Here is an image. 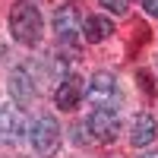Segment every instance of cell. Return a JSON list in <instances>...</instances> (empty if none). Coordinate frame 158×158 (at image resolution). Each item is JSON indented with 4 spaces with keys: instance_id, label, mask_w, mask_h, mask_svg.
<instances>
[{
    "instance_id": "cell-1",
    "label": "cell",
    "mask_w": 158,
    "mask_h": 158,
    "mask_svg": "<svg viewBox=\"0 0 158 158\" xmlns=\"http://www.w3.org/2000/svg\"><path fill=\"white\" fill-rule=\"evenodd\" d=\"M10 32L13 38H16L19 44L25 48H35L38 44V38H41V13H38L32 3H16L10 13Z\"/></svg>"
},
{
    "instance_id": "cell-2",
    "label": "cell",
    "mask_w": 158,
    "mask_h": 158,
    "mask_svg": "<svg viewBox=\"0 0 158 158\" xmlns=\"http://www.w3.org/2000/svg\"><path fill=\"white\" fill-rule=\"evenodd\" d=\"M29 139H32V149L41 155V158H51L60 146V123L54 114H41L38 120L32 123L29 130Z\"/></svg>"
},
{
    "instance_id": "cell-3",
    "label": "cell",
    "mask_w": 158,
    "mask_h": 158,
    "mask_svg": "<svg viewBox=\"0 0 158 158\" xmlns=\"http://www.w3.org/2000/svg\"><path fill=\"white\" fill-rule=\"evenodd\" d=\"M85 127L98 142H114L120 133V114H117V108H92Z\"/></svg>"
},
{
    "instance_id": "cell-4",
    "label": "cell",
    "mask_w": 158,
    "mask_h": 158,
    "mask_svg": "<svg viewBox=\"0 0 158 158\" xmlns=\"http://www.w3.org/2000/svg\"><path fill=\"white\" fill-rule=\"evenodd\" d=\"M22 136H25V114L13 101H3L0 104V142L3 146H16Z\"/></svg>"
},
{
    "instance_id": "cell-5",
    "label": "cell",
    "mask_w": 158,
    "mask_h": 158,
    "mask_svg": "<svg viewBox=\"0 0 158 158\" xmlns=\"http://www.w3.org/2000/svg\"><path fill=\"white\" fill-rule=\"evenodd\" d=\"M85 95L92 101V108H114L117 104V79L111 73H95L89 79Z\"/></svg>"
},
{
    "instance_id": "cell-6",
    "label": "cell",
    "mask_w": 158,
    "mask_h": 158,
    "mask_svg": "<svg viewBox=\"0 0 158 158\" xmlns=\"http://www.w3.org/2000/svg\"><path fill=\"white\" fill-rule=\"evenodd\" d=\"M82 95H85V89H82V79H79L76 73H67L60 79V85H57V92H54V101H57V108L60 111H73L79 101H82Z\"/></svg>"
},
{
    "instance_id": "cell-7",
    "label": "cell",
    "mask_w": 158,
    "mask_h": 158,
    "mask_svg": "<svg viewBox=\"0 0 158 158\" xmlns=\"http://www.w3.org/2000/svg\"><path fill=\"white\" fill-rule=\"evenodd\" d=\"M79 10L76 6H60L54 13V35L60 38V41H73L76 32H79Z\"/></svg>"
},
{
    "instance_id": "cell-8",
    "label": "cell",
    "mask_w": 158,
    "mask_h": 158,
    "mask_svg": "<svg viewBox=\"0 0 158 158\" xmlns=\"http://www.w3.org/2000/svg\"><path fill=\"white\" fill-rule=\"evenodd\" d=\"M158 136V123H155V117L152 114H139L136 120H133V130H130V142H133L136 149H146L152 146Z\"/></svg>"
},
{
    "instance_id": "cell-9",
    "label": "cell",
    "mask_w": 158,
    "mask_h": 158,
    "mask_svg": "<svg viewBox=\"0 0 158 158\" xmlns=\"http://www.w3.org/2000/svg\"><path fill=\"white\" fill-rule=\"evenodd\" d=\"M6 85H10L13 101H19V108L35 98V85H32V79H29V73H25V70H13L10 79H6Z\"/></svg>"
},
{
    "instance_id": "cell-10",
    "label": "cell",
    "mask_w": 158,
    "mask_h": 158,
    "mask_svg": "<svg viewBox=\"0 0 158 158\" xmlns=\"http://www.w3.org/2000/svg\"><path fill=\"white\" fill-rule=\"evenodd\" d=\"M82 35H85V41H104V38H111L114 35V22L111 19H104V16H89L85 22H82Z\"/></svg>"
},
{
    "instance_id": "cell-11",
    "label": "cell",
    "mask_w": 158,
    "mask_h": 158,
    "mask_svg": "<svg viewBox=\"0 0 158 158\" xmlns=\"http://www.w3.org/2000/svg\"><path fill=\"white\" fill-rule=\"evenodd\" d=\"M98 3L108 10V13H117V16H123V13L130 10V0H98Z\"/></svg>"
},
{
    "instance_id": "cell-12",
    "label": "cell",
    "mask_w": 158,
    "mask_h": 158,
    "mask_svg": "<svg viewBox=\"0 0 158 158\" xmlns=\"http://www.w3.org/2000/svg\"><path fill=\"white\" fill-rule=\"evenodd\" d=\"M142 10H146L152 19H158V0H142Z\"/></svg>"
},
{
    "instance_id": "cell-13",
    "label": "cell",
    "mask_w": 158,
    "mask_h": 158,
    "mask_svg": "<svg viewBox=\"0 0 158 158\" xmlns=\"http://www.w3.org/2000/svg\"><path fill=\"white\" fill-rule=\"evenodd\" d=\"M139 158H158V152H146V155H139Z\"/></svg>"
}]
</instances>
